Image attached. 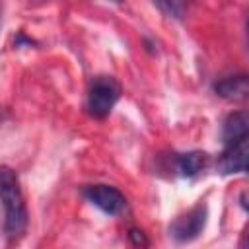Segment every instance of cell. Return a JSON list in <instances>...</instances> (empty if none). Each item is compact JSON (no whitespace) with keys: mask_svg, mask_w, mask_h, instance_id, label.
Instances as JSON below:
<instances>
[{"mask_svg":"<svg viewBox=\"0 0 249 249\" xmlns=\"http://www.w3.org/2000/svg\"><path fill=\"white\" fill-rule=\"evenodd\" d=\"M0 202L4 208V233L10 243H16L25 233L29 218L19 177L8 165L0 167Z\"/></svg>","mask_w":249,"mask_h":249,"instance_id":"obj_1","label":"cell"},{"mask_svg":"<svg viewBox=\"0 0 249 249\" xmlns=\"http://www.w3.org/2000/svg\"><path fill=\"white\" fill-rule=\"evenodd\" d=\"M121 97V86L113 76H95L88 89V113L95 119H105Z\"/></svg>","mask_w":249,"mask_h":249,"instance_id":"obj_2","label":"cell"},{"mask_svg":"<svg viewBox=\"0 0 249 249\" xmlns=\"http://www.w3.org/2000/svg\"><path fill=\"white\" fill-rule=\"evenodd\" d=\"M206 206L200 202L196 206H193L191 210H187L185 214L177 216L171 226H169V235L177 241V243H187L193 241L200 235V231L204 230L206 224Z\"/></svg>","mask_w":249,"mask_h":249,"instance_id":"obj_3","label":"cell"},{"mask_svg":"<svg viewBox=\"0 0 249 249\" xmlns=\"http://www.w3.org/2000/svg\"><path fill=\"white\" fill-rule=\"evenodd\" d=\"M84 196L88 202H91L93 206H97L101 212L109 214V216H117L126 208V198L124 195L113 187V185H88L84 187Z\"/></svg>","mask_w":249,"mask_h":249,"instance_id":"obj_4","label":"cell"},{"mask_svg":"<svg viewBox=\"0 0 249 249\" xmlns=\"http://www.w3.org/2000/svg\"><path fill=\"white\" fill-rule=\"evenodd\" d=\"M218 169L222 175L247 171V138L224 146V152L218 160Z\"/></svg>","mask_w":249,"mask_h":249,"instance_id":"obj_5","label":"cell"},{"mask_svg":"<svg viewBox=\"0 0 249 249\" xmlns=\"http://www.w3.org/2000/svg\"><path fill=\"white\" fill-rule=\"evenodd\" d=\"M214 91L216 95L228 99V101H239L247 97L249 91V82L245 74H235V76H228L222 78L214 84Z\"/></svg>","mask_w":249,"mask_h":249,"instance_id":"obj_6","label":"cell"},{"mask_svg":"<svg viewBox=\"0 0 249 249\" xmlns=\"http://www.w3.org/2000/svg\"><path fill=\"white\" fill-rule=\"evenodd\" d=\"M247 132H249V119H247V115L243 111L231 113L224 121V126H222V142H224V146H228V144L245 140L247 138Z\"/></svg>","mask_w":249,"mask_h":249,"instance_id":"obj_7","label":"cell"},{"mask_svg":"<svg viewBox=\"0 0 249 249\" xmlns=\"http://www.w3.org/2000/svg\"><path fill=\"white\" fill-rule=\"evenodd\" d=\"M208 163V156L200 150H193V152H185L177 156V169L183 177H195L198 175Z\"/></svg>","mask_w":249,"mask_h":249,"instance_id":"obj_8","label":"cell"},{"mask_svg":"<svg viewBox=\"0 0 249 249\" xmlns=\"http://www.w3.org/2000/svg\"><path fill=\"white\" fill-rule=\"evenodd\" d=\"M156 6L160 10H163L167 16H173V18H181V14L185 10V4H179V2H160Z\"/></svg>","mask_w":249,"mask_h":249,"instance_id":"obj_9","label":"cell"},{"mask_svg":"<svg viewBox=\"0 0 249 249\" xmlns=\"http://www.w3.org/2000/svg\"><path fill=\"white\" fill-rule=\"evenodd\" d=\"M128 239H130V243H132L134 247H138V249L148 247V237H146V233H144L142 230L130 228V230H128Z\"/></svg>","mask_w":249,"mask_h":249,"instance_id":"obj_10","label":"cell"}]
</instances>
